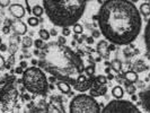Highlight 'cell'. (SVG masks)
<instances>
[{"instance_id": "cell-30", "label": "cell", "mask_w": 150, "mask_h": 113, "mask_svg": "<svg viewBox=\"0 0 150 113\" xmlns=\"http://www.w3.org/2000/svg\"><path fill=\"white\" fill-rule=\"evenodd\" d=\"M10 5V0H0V6L1 7H7Z\"/></svg>"}, {"instance_id": "cell-32", "label": "cell", "mask_w": 150, "mask_h": 113, "mask_svg": "<svg viewBox=\"0 0 150 113\" xmlns=\"http://www.w3.org/2000/svg\"><path fill=\"white\" fill-rule=\"evenodd\" d=\"M5 63H6V61H5V59H4V57L0 54V69H4Z\"/></svg>"}, {"instance_id": "cell-6", "label": "cell", "mask_w": 150, "mask_h": 113, "mask_svg": "<svg viewBox=\"0 0 150 113\" xmlns=\"http://www.w3.org/2000/svg\"><path fill=\"white\" fill-rule=\"evenodd\" d=\"M102 112L104 113H140V110L137 106L130 102L124 101L122 98H116L111 101L103 109Z\"/></svg>"}, {"instance_id": "cell-34", "label": "cell", "mask_w": 150, "mask_h": 113, "mask_svg": "<svg viewBox=\"0 0 150 113\" xmlns=\"http://www.w3.org/2000/svg\"><path fill=\"white\" fill-rule=\"evenodd\" d=\"M100 36V31H94L93 32V38H99Z\"/></svg>"}, {"instance_id": "cell-3", "label": "cell", "mask_w": 150, "mask_h": 113, "mask_svg": "<svg viewBox=\"0 0 150 113\" xmlns=\"http://www.w3.org/2000/svg\"><path fill=\"white\" fill-rule=\"evenodd\" d=\"M88 0H43L49 21L59 27H70L83 15Z\"/></svg>"}, {"instance_id": "cell-36", "label": "cell", "mask_w": 150, "mask_h": 113, "mask_svg": "<svg viewBox=\"0 0 150 113\" xmlns=\"http://www.w3.org/2000/svg\"><path fill=\"white\" fill-rule=\"evenodd\" d=\"M6 50H7V46H6L5 44H2V43H1V44H0V51H4V52H5Z\"/></svg>"}, {"instance_id": "cell-17", "label": "cell", "mask_w": 150, "mask_h": 113, "mask_svg": "<svg viewBox=\"0 0 150 113\" xmlns=\"http://www.w3.org/2000/svg\"><path fill=\"white\" fill-rule=\"evenodd\" d=\"M134 71L137 72H142L144 70H147V69H149V68L147 67L146 65H144V62L142 60H138L137 62L134 63Z\"/></svg>"}, {"instance_id": "cell-33", "label": "cell", "mask_w": 150, "mask_h": 113, "mask_svg": "<svg viewBox=\"0 0 150 113\" xmlns=\"http://www.w3.org/2000/svg\"><path fill=\"white\" fill-rule=\"evenodd\" d=\"M58 42L61 43V44H64V43H67V40H66L64 36H59L58 38Z\"/></svg>"}, {"instance_id": "cell-42", "label": "cell", "mask_w": 150, "mask_h": 113, "mask_svg": "<svg viewBox=\"0 0 150 113\" xmlns=\"http://www.w3.org/2000/svg\"><path fill=\"white\" fill-rule=\"evenodd\" d=\"M21 66H22L23 68L26 67V62H21Z\"/></svg>"}, {"instance_id": "cell-38", "label": "cell", "mask_w": 150, "mask_h": 113, "mask_svg": "<svg viewBox=\"0 0 150 113\" xmlns=\"http://www.w3.org/2000/svg\"><path fill=\"white\" fill-rule=\"evenodd\" d=\"M14 62H15V58H14V54H13V57L9 58V63L10 65H14Z\"/></svg>"}, {"instance_id": "cell-29", "label": "cell", "mask_w": 150, "mask_h": 113, "mask_svg": "<svg viewBox=\"0 0 150 113\" xmlns=\"http://www.w3.org/2000/svg\"><path fill=\"white\" fill-rule=\"evenodd\" d=\"M70 33H71V31L69 27H62V34H63V36H69L70 35Z\"/></svg>"}, {"instance_id": "cell-35", "label": "cell", "mask_w": 150, "mask_h": 113, "mask_svg": "<svg viewBox=\"0 0 150 113\" xmlns=\"http://www.w3.org/2000/svg\"><path fill=\"white\" fill-rule=\"evenodd\" d=\"M50 34H51L52 36H57V35H58V33H57V31H55V28H52V30L50 31Z\"/></svg>"}, {"instance_id": "cell-16", "label": "cell", "mask_w": 150, "mask_h": 113, "mask_svg": "<svg viewBox=\"0 0 150 113\" xmlns=\"http://www.w3.org/2000/svg\"><path fill=\"white\" fill-rule=\"evenodd\" d=\"M10 45H9V53L13 55V54H15L16 51H17V48H18V40L17 38H10Z\"/></svg>"}, {"instance_id": "cell-2", "label": "cell", "mask_w": 150, "mask_h": 113, "mask_svg": "<svg viewBox=\"0 0 150 113\" xmlns=\"http://www.w3.org/2000/svg\"><path fill=\"white\" fill-rule=\"evenodd\" d=\"M38 65L57 79L64 80L70 85L85 72L81 58L69 46L59 42L46 44L41 54Z\"/></svg>"}, {"instance_id": "cell-39", "label": "cell", "mask_w": 150, "mask_h": 113, "mask_svg": "<svg viewBox=\"0 0 150 113\" xmlns=\"http://www.w3.org/2000/svg\"><path fill=\"white\" fill-rule=\"evenodd\" d=\"M93 42H94V38H87V43L91 44Z\"/></svg>"}, {"instance_id": "cell-47", "label": "cell", "mask_w": 150, "mask_h": 113, "mask_svg": "<svg viewBox=\"0 0 150 113\" xmlns=\"http://www.w3.org/2000/svg\"><path fill=\"white\" fill-rule=\"evenodd\" d=\"M2 43V38H1V36H0V44Z\"/></svg>"}, {"instance_id": "cell-23", "label": "cell", "mask_w": 150, "mask_h": 113, "mask_svg": "<svg viewBox=\"0 0 150 113\" xmlns=\"http://www.w3.org/2000/svg\"><path fill=\"white\" fill-rule=\"evenodd\" d=\"M38 34H40V38H42L43 41H47V40L50 38V36H51L50 32H49V31H46V30H40Z\"/></svg>"}, {"instance_id": "cell-24", "label": "cell", "mask_w": 150, "mask_h": 113, "mask_svg": "<svg viewBox=\"0 0 150 113\" xmlns=\"http://www.w3.org/2000/svg\"><path fill=\"white\" fill-rule=\"evenodd\" d=\"M85 74L87 76H94L95 75V65H90L85 67Z\"/></svg>"}, {"instance_id": "cell-14", "label": "cell", "mask_w": 150, "mask_h": 113, "mask_svg": "<svg viewBox=\"0 0 150 113\" xmlns=\"http://www.w3.org/2000/svg\"><path fill=\"white\" fill-rule=\"evenodd\" d=\"M124 79L129 82V83H135L137 80H138V74H137V71L134 70H129L127 71L125 74H124Z\"/></svg>"}, {"instance_id": "cell-25", "label": "cell", "mask_w": 150, "mask_h": 113, "mask_svg": "<svg viewBox=\"0 0 150 113\" xmlns=\"http://www.w3.org/2000/svg\"><path fill=\"white\" fill-rule=\"evenodd\" d=\"M34 45L36 46V49H42V50H43L45 46H46V44H44V41H43L41 38L34 41Z\"/></svg>"}, {"instance_id": "cell-45", "label": "cell", "mask_w": 150, "mask_h": 113, "mask_svg": "<svg viewBox=\"0 0 150 113\" xmlns=\"http://www.w3.org/2000/svg\"><path fill=\"white\" fill-rule=\"evenodd\" d=\"M74 38H75V40H77V38H78V34H76V33H75V36H74Z\"/></svg>"}, {"instance_id": "cell-9", "label": "cell", "mask_w": 150, "mask_h": 113, "mask_svg": "<svg viewBox=\"0 0 150 113\" xmlns=\"http://www.w3.org/2000/svg\"><path fill=\"white\" fill-rule=\"evenodd\" d=\"M140 103L146 112H150V85L139 94Z\"/></svg>"}, {"instance_id": "cell-40", "label": "cell", "mask_w": 150, "mask_h": 113, "mask_svg": "<svg viewBox=\"0 0 150 113\" xmlns=\"http://www.w3.org/2000/svg\"><path fill=\"white\" fill-rule=\"evenodd\" d=\"M132 99H133V101H137V99H138V97L135 96L134 94H132Z\"/></svg>"}, {"instance_id": "cell-44", "label": "cell", "mask_w": 150, "mask_h": 113, "mask_svg": "<svg viewBox=\"0 0 150 113\" xmlns=\"http://www.w3.org/2000/svg\"><path fill=\"white\" fill-rule=\"evenodd\" d=\"M34 53H35L36 55H38V54H40V52H38V50H35V51H34Z\"/></svg>"}, {"instance_id": "cell-4", "label": "cell", "mask_w": 150, "mask_h": 113, "mask_svg": "<svg viewBox=\"0 0 150 113\" xmlns=\"http://www.w3.org/2000/svg\"><path fill=\"white\" fill-rule=\"evenodd\" d=\"M23 85L28 92L36 95H45L49 90L47 78L44 71L38 67H28L24 70Z\"/></svg>"}, {"instance_id": "cell-46", "label": "cell", "mask_w": 150, "mask_h": 113, "mask_svg": "<svg viewBox=\"0 0 150 113\" xmlns=\"http://www.w3.org/2000/svg\"><path fill=\"white\" fill-rule=\"evenodd\" d=\"M130 1H132V2H137V1H139V0H130Z\"/></svg>"}, {"instance_id": "cell-27", "label": "cell", "mask_w": 150, "mask_h": 113, "mask_svg": "<svg viewBox=\"0 0 150 113\" xmlns=\"http://www.w3.org/2000/svg\"><path fill=\"white\" fill-rule=\"evenodd\" d=\"M72 30H74V32H75L76 34H81V33L83 32V27L80 25V24L76 23L75 25L72 26Z\"/></svg>"}, {"instance_id": "cell-20", "label": "cell", "mask_w": 150, "mask_h": 113, "mask_svg": "<svg viewBox=\"0 0 150 113\" xmlns=\"http://www.w3.org/2000/svg\"><path fill=\"white\" fill-rule=\"evenodd\" d=\"M32 13H33V15L35 16V17H40V16L43 15V13H44V8L43 6H40V5H35L33 9H32Z\"/></svg>"}, {"instance_id": "cell-1", "label": "cell", "mask_w": 150, "mask_h": 113, "mask_svg": "<svg viewBox=\"0 0 150 113\" xmlns=\"http://www.w3.org/2000/svg\"><path fill=\"white\" fill-rule=\"evenodd\" d=\"M97 21L103 36L114 45L131 44L142 28L140 11L130 0H106Z\"/></svg>"}, {"instance_id": "cell-48", "label": "cell", "mask_w": 150, "mask_h": 113, "mask_svg": "<svg viewBox=\"0 0 150 113\" xmlns=\"http://www.w3.org/2000/svg\"><path fill=\"white\" fill-rule=\"evenodd\" d=\"M149 4H150V0H149Z\"/></svg>"}, {"instance_id": "cell-28", "label": "cell", "mask_w": 150, "mask_h": 113, "mask_svg": "<svg viewBox=\"0 0 150 113\" xmlns=\"http://www.w3.org/2000/svg\"><path fill=\"white\" fill-rule=\"evenodd\" d=\"M125 85H127V92H128L129 94H131V95H132V94H134V93H135V87L132 85V83L129 84V82H127V84H125Z\"/></svg>"}, {"instance_id": "cell-10", "label": "cell", "mask_w": 150, "mask_h": 113, "mask_svg": "<svg viewBox=\"0 0 150 113\" xmlns=\"http://www.w3.org/2000/svg\"><path fill=\"white\" fill-rule=\"evenodd\" d=\"M10 27H11L13 32L15 33V35H17V36L24 35L27 32V25L24 22H22L21 19H17V18H16V21H14V22L11 23V26Z\"/></svg>"}, {"instance_id": "cell-5", "label": "cell", "mask_w": 150, "mask_h": 113, "mask_svg": "<svg viewBox=\"0 0 150 113\" xmlns=\"http://www.w3.org/2000/svg\"><path fill=\"white\" fill-rule=\"evenodd\" d=\"M70 113H99L102 112L98 102L91 95L79 94L71 99L69 105Z\"/></svg>"}, {"instance_id": "cell-8", "label": "cell", "mask_w": 150, "mask_h": 113, "mask_svg": "<svg viewBox=\"0 0 150 113\" xmlns=\"http://www.w3.org/2000/svg\"><path fill=\"white\" fill-rule=\"evenodd\" d=\"M94 80H95V76H86L83 74V75L79 76V78L76 80L75 83L71 84L70 86H72L74 90H78V92L85 93V92L90 90Z\"/></svg>"}, {"instance_id": "cell-22", "label": "cell", "mask_w": 150, "mask_h": 113, "mask_svg": "<svg viewBox=\"0 0 150 113\" xmlns=\"http://www.w3.org/2000/svg\"><path fill=\"white\" fill-rule=\"evenodd\" d=\"M34 44V41L32 40L30 36H24L22 40V45L25 48V49H27V48H30L32 45Z\"/></svg>"}, {"instance_id": "cell-26", "label": "cell", "mask_w": 150, "mask_h": 113, "mask_svg": "<svg viewBox=\"0 0 150 113\" xmlns=\"http://www.w3.org/2000/svg\"><path fill=\"white\" fill-rule=\"evenodd\" d=\"M27 23L30 24V26H33V27H35V26H38V17H35V16H33V17H30L28 19H27Z\"/></svg>"}, {"instance_id": "cell-7", "label": "cell", "mask_w": 150, "mask_h": 113, "mask_svg": "<svg viewBox=\"0 0 150 113\" xmlns=\"http://www.w3.org/2000/svg\"><path fill=\"white\" fill-rule=\"evenodd\" d=\"M107 77L103 75H99L97 77H95V80L90 87V95L94 96V97H97V96H103L105 95L106 92H107Z\"/></svg>"}, {"instance_id": "cell-11", "label": "cell", "mask_w": 150, "mask_h": 113, "mask_svg": "<svg viewBox=\"0 0 150 113\" xmlns=\"http://www.w3.org/2000/svg\"><path fill=\"white\" fill-rule=\"evenodd\" d=\"M9 13L14 16L17 19H21L23 18L25 14H26V10L23 5L21 4H13V5H9Z\"/></svg>"}, {"instance_id": "cell-21", "label": "cell", "mask_w": 150, "mask_h": 113, "mask_svg": "<svg viewBox=\"0 0 150 113\" xmlns=\"http://www.w3.org/2000/svg\"><path fill=\"white\" fill-rule=\"evenodd\" d=\"M111 67L115 72H120L121 69H122V62L119 59H115L111 62Z\"/></svg>"}, {"instance_id": "cell-31", "label": "cell", "mask_w": 150, "mask_h": 113, "mask_svg": "<svg viewBox=\"0 0 150 113\" xmlns=\"http://www.w3.org/2000/svg\"><path fill=\"white\" fill-rule=\"evenodd\" d=\"M10 28H11V27H10L9 25L4 26V27H2V33H4V34H9V33H10Z\"/></svg>"}, {"instance_id": "cell-19", "label": "cell", "mask_w": 150, "mask_h": 113, "mask_svg": "<svg viewBox=\"0 0 150 113\" xmlns=\"http://www.w3.org/2000/svg\"><path fill=\"white\" fill-rule=\"evenodd\" d=\"M140 14L146 17L150 16V4L148 2H143L142 5L140 6Z\"/></svg>"}, {"instance_id": "cell-18", "label": "cell", "mask_w": 150, "mask_h": 113, "mask_svg": "<svg viewBox=\"0 0 150 113\" xmlns=\"http://www.w3.org/2000/svg\"><path fill=\"white\" fill-rule=\"evenodd\" d=\"M112 95L115 98H122L124 95V90L121 86H115L112 90Z\"/></svg>"}, {"instance_id": "cell-12", "label": "cell", "mask_w": 150, "mask_h": 113, "mask_svg": "<svg viewBox=\"0 0 150 113\" xmlns=\"http://www.w3.org/2000/svg\"><path fill=\"white\" fill-rule=\"evenodd\" d=\"M108 43L106 41H99L97 43V52L104 57V58H108Z\"/></svg>"}, {"instance_id": "cell-15", "label": "cell", "mask_w": 150, "mask_h": 113, "mask_svg": "<svg viewBox=\"0 0 150 113\" xmlns=\"http://www.w3.org/2000/svg\"><path fill=\"white\" fill-rule=\"evenodd\" d=\"M57 86H58V88L63 93V94H69L70 93V84L67 83V82H64V80H59L58 83H57Z\"/></svg>"}, {"instance_id": "cell-13", "label": "cell", "mask_w": 150, "mask_h": 113, "mask_svg": "<svg viewBox=\"0 0 150 113\" xmlns=\"http://www.w3.org/2000/svg\"><path fill=\"white\" fill-rule=\"evenodd\" d=\"M143 35H144L146 49H147V51L150 53V18L148 19V23H147V25H146V27H144V33H143Z\"/></svg>"}, {"instance_id": "cell-41", "label": "cell", "mask_w": 150, "mask_h": 113, "mask_svg": "<svg viewBox=\"0 0 150 113\" xmlns=\"http://www.w3.org/2000/svg\"><path fill=\"white\" fill-rule=\"evenodd\" d=\"M113 78H114V76H113V75H108V76H107V79H113Z\"/></svg>"}, {"instance_id": "cell-37", "label": "cell", "mask_w": 150, "mask_h": 113, "mask_svg": "<svg viewBox=\"0 0 150 113\" xmlns=\"http://www.w3.org/2000/svg\"><path fill=\"white\" fill-rule=\"evenodd\" d=\"M16 72H17V74H22V72H24V71H23V67H22V66H21V67H18L17 69H16Z\"/></svg>"}, {"instance_id": "cell-43", "label": "cell", "mask_w": 150, "mask_h": 113, "mask_svg": "<svg viewBox=\"0 0 150 113\" xmlns=\"http://www.w3.org/2000/svg\"><path fill=\"white\" fill-rule=\"evenodd\" d=\"M110 71H111V69H110V68H106V72L110 74Z\"/></svg>"}]
</instances>
